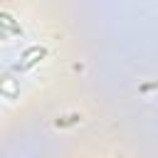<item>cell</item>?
I'll return each instance as SVG.
<instances>
[{"mask_svg": "<svg viewBox=\"0 0 158 158\" xmlns=\"http://www.w3.org/2000/svg\"><path fill=\"white\" fill-rule=\"evenodd\" d=\"M0 30H5V32H12V35H22V27L7 15V12H0Z\"/></svg>", "mask_w": 158, "mask_h": 158, "instance_id": "6da1fadb", "label": "cell"}, {"mask_svg": "<svg viewBox=\"0 0 158 158\" xmlns=\"http://www.w3.org/2000/svg\"><path fill=\"white\" fill-rule=\"evenodd\" d=\"M79 121H81L79 114H69V116H64V118H57L54 123H57V128H59V126H72V123H79Z\"/></svg>", "mask_w": 158, "mask_h": 158, "instance_id": "7a4b0ae2", "label": "cell"}]
</instances>
